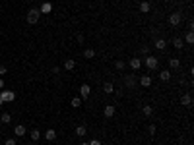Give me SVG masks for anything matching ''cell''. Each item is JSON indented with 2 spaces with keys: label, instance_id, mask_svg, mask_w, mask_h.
I'll return each instance as SVG.
<instances>
[{
  "label": "cell",
  "instance_id": "cell-1",
  "mask_svg": "<svg viewBox=\"0 0 194 145\" xmlns=\"http://www.w3.org/2000/svg\"><path fill=\"white\" fill-rule=\"evenodd\" d=\"M142 66H146L149 72H153L159 68V58L153 56V54H148V56H144V60H142Z\"/></svg>",
  "mask_w": 194,
  "mask_h": 145
},
{
  "label": "cell",
  "instance_id": "cell-2",
  "mask_svg": "<svg viewBox=\"0 0 194 145\" xmlns=\"http://www.w3.org/2000/svg\"><path fill=\"white\" fill-rule=\"evenodd\" d=\"M39 18H41L39 8H31V10H27V23H29V25H35V23L39 21Z\"/></svg>",
  "mask_w": 194,
  "mask_h": 145
},
{
  "label": "cell",
  "instance_id": "cell-3",
  "mask_svg": "<svg viewBox=\"0 0 194 145\" xmlns=\"http://www.w3.org/2000/svg\"><path fill=\"white\" fill-rule=\"evenodd\" d=\"M0 99H2L4 103H12V101L16 99V93L10 91V89H2V91H0Z\"/></svg>",
  "mask_w": 194,
  "mask_h": 145
},
{
  "label": "cell",
  "instance_id": "cell-4",
  "mask_svg": "<svg viewBox=\"0 0 194 145\" xmlns=\"http://www.w3.org/2000/svg\"><path fill=\"white\" fill-rule=\"evenodd\" d=\"M181 21H183L181 12H175V14H171V16H169V23L173 27H179V25H181Z\"/></svg>",
  "mask_w": 194,
  "mask_h": 145
},
{
  "label": "cell",
  "instance_id": "cell-5",
  "mask_svg": "<svg viewBox=\"0 0 194 145\" xmlns=\"http://www.w3.org/2000/svg\"><path fill=\"white\" fill-rule=\"evenodd\" d=\"M124 85L128 87V89H134L136 87V76L134 74H126L124 76Z\"/></svg>",
  "mask_w": 194,
  "mask_h": 145
},
{
  "label": "cell",
  "instance_id": "cell-6",
  "mask_svg": "<svg viewBox=\"0 0 194 145\" xmlns=\"http://www.w3.org/2000/svg\"><path fill=\"white\" fill-rule=\"evenodd\" d=\"M89 95H91V87L88 85V83H84L82 87H80V99L84 101V99H89Z\"/></svg>",
  "mask_w": 194,
  "mask_h": 145
},
{
  "label": "cell",
  "instance_id": "cell-7",
  "mask_svg": "<svg viewBox=\"0 0 194 145\" xmlns=\"http://www.w3.org/2000/svg\"><path fill=\"white\" fill-rule=\"evenodd\" d=\"M128 66H130L134 72H138V70L142 68V58H136V56L130 58V60H128Z\"/></svg>",
  "mask_w": 194,
  "mask_h": 145
},
{
  "label": "cell",
  "instance_id": "cell-8",
  "mask_svg": "<svg viewBox=\"0 0 194 145\" xmlns=\"http://www.w3.org/2000/svg\"><path fill=\"white\" fill-rule=\"evenodd\" d=\"M181 105L183 106H192V95L190 93H183L181 95Z\"/></svg>",
  "mask_w": 194,
  "mask_h": 145
},
{
  "label": "cell",
  "instance_id": "cell-9",
  "mask_svg": "<svg viewBox=\"0 0 194 145\" xmlns=\"http://www.w3.org/2000/svg\"><path fill=\"white\" fill-rule=\"evenodd\" d=\"M114 112H117V110H114V106H113V105H105V108H103L105 118H113V116H114Z\"/></svg>",
  "mask_w": 194,
  "mask_h": 145
},
{
  "label": "cell",
  "instance_id": "cell-10",
  "mask_svg": "<svg viewBox=\"0 0 194 145\" xmlns=\"http://www.w3.org/2000/svg\"><path fill=\"white\" fill-rule=\"evenodd\" d=\"M25 134H27V130H25V126H24V124H18L16 128H14V135L21 137V135H25Z\"/></svg>",
  "mask_w": 194,
  "mask_h": 145
},
{
  "label": "cell",
  "instance_id": "cell-11",
  "mask_svg": "<svg viewBox=\"0 0 194 145\" xmlns=\"http://www.w3.org/2000/svg\"><path fill=\"white\" fill-rule=\"evenodd\" d=\"M39 12H41V14H51V12H53V4H51V2H43L41 8H39Z\"/></svg>",
  "mask_w": 194,
  "mask_h": 145
},
{
  "label": "cell",
  "instance_id": "cell-12",
  "mask_svg": "<svg viewBox=\"0 0 194 145\" xmlns=\"http://www.w3.org/2000/svg\"><path fill=\"white\" fill-rule=\"evenodd\" d=\"M140 85H142V87H152V76H148V74L142 76V77H140Z\"/></svg>",
  "mask_w": 194,
  "mask_h": 145
},
{
  "label": "cell",
  "instance_id": "cell-13",
  "mask_svg": "<svg viewBox=\"0 0 194 145\" xmlns=\"http://www.w3.org/2000/svg\"><path fill=\"white\" fill-rule=\"evenodd\" d=\"M43 137H45L47 141H54V139H56V132H54L53 128H49L47 132H45V135H43Z\"/></svg>",
  "mask_w": 194,
  "mask_h": 145
},
{
  "label": "cell",
  "instance_id": "cell-14",
  "mask_svg": "<svg viewBox=\"0 0 194 145\" xmlns=\"http://www.w3.org/2000/svg\"><path fill=\"white\" fill-rule=\"evenodd\" d=\"M149 10H152V4H149L148 0H142V2H140V12L142 14H148Z\"/></svg>",
  "mask_w": 194,
  "mask_h": 145
},
{
  "label": "cell",
  "instance_id": "cell-15",
  "mask_svg": "<svg viewBox=\"0 0 194 145\" xmlns=\"http://www.w3.org/2000/svg\"><path fill=\"white\" fill-rule=\"evenodd\" d=\"M74 134H76L78 137H84V135H88V126H84V124H82V126H78Z\"/></svg>",
  "mask_w": 194,
  "mask_h": 145
},
{
  "label": "cell",
  "instance_id": "cell-16",
  "mask_svg": "<svg viewBox=\"0 0 194 145\" xmlns=\"http://www.w3.org/2000/svg\"><path fill=\"white\" fill-rule=\"evenodd\" d=\"M153 45H155V48L165 50V48H167V41H165V39H155V41H153Z\"/></svg>",
  "mask_w": 194,
  "mask_h": 145
},
{
  "label": "cell",
  "instance_id": "cell-17",
  "mask_svg": "<svg viewBox=\"0 0 194 145\" xmlns=\"http://www.w3.org/2000/svg\"><path fill=\"white\" fill-rule=\"evenodd\" d=\"M103 91L107 93V95H113V93H114V85L111 81H105L103 83Z\"/></svg>",
  "mask_w": 194,
  "mask_h": 145
},
{
  "label": "cell",
  "instance_id": "cell-18",
  "mask_svg": "<svg viewBox=\"0 0 194 145\" xmlns=\"http://www.w3.org/2000/svg\"><path fill=\"white\" fill-rule=\"evenodd\" d=\"M76 68V60H74V58H68V60L66 62H64V70H68V72H72V70H74Z\"/></svg>",
  "mask_w": 194,
  "mask_h": 145
},
{
  "label": "cell",
  "instance_id": "cell-19",
  "mask_svg": "<svg viewBox=\"0 0 194 145\" xmlns=\"http://www.w3.org/2000/svg\"><path fill=\"white\" fill-rule=\"evenodd\" d=\"M171 76H173V74H171L169 70H161V72H159V79H161V81H169Z\"/></svg>",
  "mask_w": 194,
  "mask_h": 145
},
{
  "label": "cell",
  "instance_id": "cell-20",
  "mask_svg": "<svg viewBox=\"0 0 194 145\" xmlns=\"http://www.w3.org/2000/svg\"><path fill=\"white\" fill-rule=\"evenodd\" d=\"M173 47H175L177 50H181V48L184 47V41H183V37H175V39H173Z\"/></svg>",
  "mask_w": 194,
  "mask_h": 145
},
{
  "label": "cell",
  "instance_id": "cell-21",
  "mask_svg": "<svg viewBox=\"0 0 194 145\" xmlns=\"http://www.w3.org/2000/svg\"><path fill=\"white\" fill-rule=\"evenodd\" d=\"M29 137H31V141H39L41 139V132H39V130H31Z\"/></svg>",
  "mask_w": 194,
  "mask_h": 145
},
{
  "label": "cell",
  "instance_id": "cell-22",
  "mask_svg": "<svg viewBox=\"0 0 194 145\" xmlns=\"http://www.w3.org/2000/svg\"><path fill=\"white\" fill-rule=\"evenodd\" d=\"M169 66H171V70H177L181 66V60L179 58H169Z\"/></svg>",
  "mask_w": 194,
  "mask_h": 145
},
{
  "label": "cell",
  "instance_id": "cell-23",
  "mask_svg": "<svg viewBox=\"0 0 194 145\" xmlns=\"http://www.w3.org/2000/svg\"><path fill=\"white\" fill-rule=\"evenodd\" d=\"M0 122H2V124H10V122H12V114L10 112H4L2 116H0Z\"/></svg>",
  "mask_w": 194,
  "mask_h": 145
},
{
  "label": "cell",
  "instance_id": "cell-24",
  "mask_svg": "<svg viewBox=\"0 0 194 145\" xmlns=\"http://www.w3.org/2000/svg\"><path fill=\"white\" fill-rule=\"evenodd\" d=\"M142 112H144V116H152V114H153V106H152V105H144Z\"/></svg>",
  "mask_w": 194,
  "mask_h": 145
},
{
  "label": "cell",
  "instance_id": "cell-25",
  "mask_svg": "<svg viewBox=\"0 0 194 145\" xmlns=\"http://www.w3.org/2000/svg\"><path fill=\"white\" fill-rule=\"evenodd\" d=\"M184 43H186V45H192V43H194V33L192 31H188L184 35Z\"/></svg>",
  "mask_w": 194,
  "mask_h": 145
},
{
  "label": "cell",
  "instance_id": "cell-26",
  "mask_svg": "<svg viewBox=\"0 0 194 145\" xmlns=\"http://www.w3.org/2000/svg\"><path fill=\"white\" fill-rule=\"evenodd\" d=\"M72 106H74V108H80L82 106V99L80 97H74V99H72V103H70Z\"/></svg>",
  "mask_w": 194,
  "mask_h": 145
},
{
  "label": "cell",
  "instance_id": "cell-27",
  "mask_svg": "<svg viewBox=\"0 0 194 145\" xmlns=\"http://www.w3.org/2000/svg\"><path fill=\"white\" fill-rule=\"evenodd\" d=\"M114 68H117V70H119V72H123V70H124V68H126V64H124V62H123V60H117V62H114Z\"/></svg>",
  "mask_w": 194,
  "mask_h": 145
},
{
  "label": "cell",
  "instance_id": "cell-28",
  "mask_svg": "<svg viewBox=\"0 0 194 145\" xmlns=\"http://www.w3.org/2000/svg\"><path fill=\"white\" fill-rule=\"evenodd\" d=\"M84 56L85 58H93V56H95V50H93V48H85L84 50Z\"/></svg>",
  "mask_w": 194,
  "mask_h": 145
},
{
  "label": "cell",
  "instance_id": "cell-29",
  "mask_svg": "<svg viewBox=\"0 0 194 145\" xmlns=\"http://www.w3.org/2000/svg\"><path fill=\"white\" fill-rule=\"evenodd\" d=\"M4 145H18L16 143V137H8V139L4 141Z\"/></svg>",
  "mask_w": 194,
  "mask_h": 145
},
{
  "label": "cell",
  "instance_id": "cell-30",
  "mask_svg": "<svg viewBox=\"0 0 194 145\" xmlns=\"http://www.w3.org/2000/svg\"><path fill=\"white\" fill-rule=\"evenodd\" d=\"M88 143H89V145H103V143H101V139H97V137H93V139H89Z\"/></svg>",
  "mask_w": 194,
  "mask_h": 145
},
{
  "label": "cell",
  "instance_id": "cell-31",
  "mask_svg": "<svg viewBox=\"0 0 194 145\" xmlns=\"http://www.w3.org/2000/svg\"><path fill=\"white\" fill-rule=\"evenodd\" d=\"M142 54H144V56H148V54H149V47H148V45H144V47H142Z\"/></svg>",
  "mask_w": 194,
  "mask_h": 145
},
{
  "label": "cell",
  "instance_id": "cell-32",
  "mask_svg": "<svg viewBox=\"0 0 194 145\" xmlns=\"http://www.w3.org/2000/svg\"><path fill=\"white\" fill-rule=\"evenodd\" d=\"M148 130H149V134H152V135H155V132H157V128H155L153 124H149V128H148Z\"/></svg>",
  "mask_w": 194,
  "mask_h": 145
},
{
  "label": "cell",
  "instance_id": "cell-33",
  "mask_svg": "<svg viewBox=\"0 0 194 145\" xmlns=\"http://www.w3.org/2000/svg\"><path fill=\"white\" fill-rule=\"evenodd\" d=\"M6 72H8V68H6V66H0V76H4Z\"/></svg>",
  "mask_w": 194,
  "mask_h": 145
},
{
  "label": "cell",
  "instance_id": "cell-34",
  "mask_svg": "<svg viewBox=\"0 0 194 145\" xmlns=\"http://www.w3.org/2000/svg\"><path fill=\"white\" fill-rule=\"evenodd\" d=\"M2 89H4V79L0 77V91H2Z\"/></svg>",
  "mask_w": 194,
  "mask_h": 145
},
{
  "label": "cell",
  "instance_id": "cell-35",
  "mask_svg": "<svg viewBox=\"0 0 194 145\" xmlns=\"http://www.w3.org/2000/svg\"><path fill=\"white\" fill-rule=\"evenodd\" d=\"M80 145H89V143H88V141H82V143H80Z\"/></svg>",
  "mask_w": 194,
  "mask_h": 145
},
{
  "label": "cell",
  "instance_id": "cell-36",
  "mask_svg": "<svg viewBox=\"0 0 194 145\" xmlns=\"http://www.w3.org/2000/svg\"><path fill=\"white\" fill-rule=\"evenodd\" d=\"M2 105H4V101H2V99H0V106H2Z\"/></svg>",
  "mask_w": 194,
  "mask_h": 145
},
{
  "label": "cell",
  "instance_id": "cell-37",
  "mask_svg": "<svg viewBox=\"0 0 194 145\" xmlns=\"http://www.w3.org/2000/svg\"><path fill=\"white\" fill-rule=\"evenodd\" d=\"M134 2H136V4H140V2H142V0H134Z\"/></svg>",
  "mask_w": 194,
  "mask_h": 145
},
{
  "label": "cell",
  "instance_id": "cell-38",
  "mask_svg": "<svg viewBox=\"0 0 194 145\" xmlns=\"http://www.w3.org/2000/svg\"><path fill=\"white\" fill-rule=\"evenodd\" d=\"M163 2H167V0H163Z\"/></svg>",
  "mask_w": 194,
  "mask_h": 145
}]
</instances>
